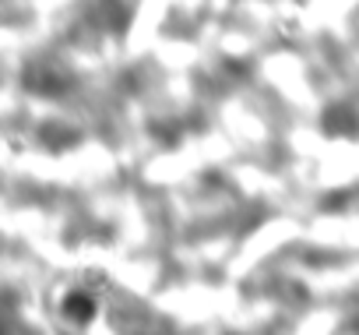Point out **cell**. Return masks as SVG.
Returning <instances> with one entry per match:
<instances>
[{
    "label": "cell",
    "mask_w": 359,
    "mask_h": 335,
    "mask_svg": "<svg viewBox=\"0 0 359 335\" xmlns=\"http://www.w3.org/2000/svg\"><path fill=\"white\" fill-rule=\"evenodd\" d=\"M64 310L71 314V321H74V324H88V321H92V314H95V303H92V296L71 293V296H67V303H64Z\"/></svg>",
    "instance_id": "cell-1"
}]
</instances>
